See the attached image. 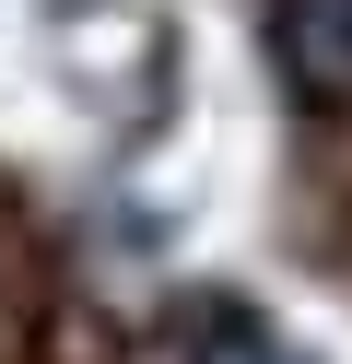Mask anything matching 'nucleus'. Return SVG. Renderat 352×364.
<instances>
[{
  "label": "nucleus",
  "instance_id": "f257e3e1",
  "mask_svg": "<svg viewBox=\"0 0 352 364\" xmlns=\"http://www.w3.org/2000/svg\"><path fill=\"white\" fill-rule=\"evenodd\" d=\"M270 48L294 71V95H352V0H270Z\"/></svg>",
  "mask_w": 352,
  "mask_h": 364
},
{
  "label": "nucleus",
  "instance_id": "f03ea898",
  "mask_svg": "<svg viewBox=\"0 0 352 364\" xmlns=\"http://www.w3.org/2000/svg\"><path fill=\"white\" fill-rule=\"evenodd\" d=\"M176 364H294V353H282L247 306H200V317L176 329Z\"/></svg>",
  "mask_w": 352,
  "mask_h": 364
}]
</instances>
